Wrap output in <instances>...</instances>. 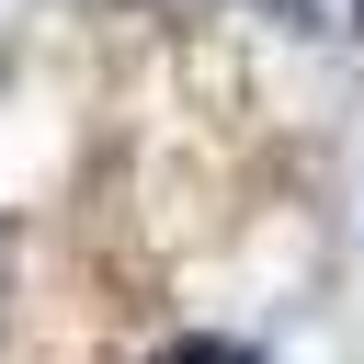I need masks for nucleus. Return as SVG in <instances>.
<instances>
[{"label": "nucleus", "mask_w": 364, "mask_h": 364, "mask_svg": "<svg viewBox=\"0 0 364 364\" xmlns=\"http://www.w3.org/2000/svg\"><path fill=\"white\" fill-rule=\"evenodd\" d=\"M250 11H273V23H318V0H250Z\"/></svg>", "instance_id": "f257e3e1"}]
</instances>
